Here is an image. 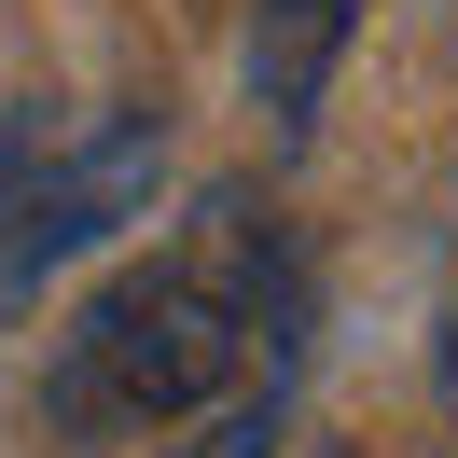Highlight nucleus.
<instances>
[{"mask_svg": "<svg viewBox=\"0 0 458 458\" xmlns=\"http://www.w3.org/2000/svg\"><path fill=\"white\" fill-rule=\"evenodd\" d=\"M306 361V264L250 195H223L195 236L125 264L84 319L56 334L42 430L84 458L153 445V458H250L264 417L292 403Z\"/></svg>", "mask_w": 458, "mask_h": 458, "instance_id": "f257e3e1", "label": "nucleus"}, {"mask_svg": "<svg viewBox=\"0 0 458 458\" xmlns=\"http://www.w3.org/2000/svg\"><path fill=\"white\" fill-rule=\"evenodd\" d=\"M167 181V125L140 98H14L0 112V319L42 306L56 264H84L112 223H140Z\"/></svg>", "mask_w": 458, "mask_h": 458, "instance_id": "f03ea898", "label": "nucleus"}, {"mask_svg": "<svg viewBox=\"0 0 458 458\" xmlns=\"http://www.w3.org/2000/svg\"><path fill=\"white\" fill-rule=\"evenodd\" d=\"M347 29H361V0H250V98H264L278 140H306V125H319Z\"/></svg>", "mask_w": 458, "mask_h": 458, "instance_id": "7ed1b4c3", "label": "nucleus"}]
</instances>
